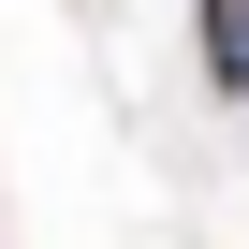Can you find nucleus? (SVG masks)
I'll list each match as a JSON object with an SVG mask.
<instances>
[{
    "instance_id": "1",
    "label": "nucleus",
    "mask_w": 249,
    "mask_h": 249,
    "mask_svg": "<svg viewBox=\"0 0 249 249\" xmlns=\"http://www.w3.org/2000/svg\"><path fill=\"white\" fill-rule=\"evenodd\" d=\"M205 30H220V73L249 88V0H205Z\"/></svg>"
}]
</instances>
